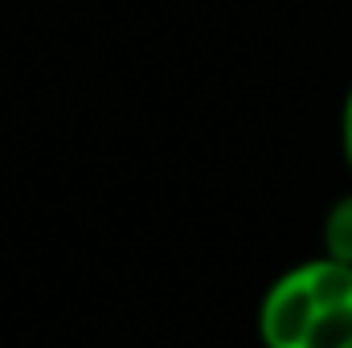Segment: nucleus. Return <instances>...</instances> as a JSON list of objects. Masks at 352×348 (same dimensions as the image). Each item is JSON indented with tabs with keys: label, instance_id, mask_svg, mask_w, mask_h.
Segmentation results:
<instances>
[{
	"label": "nucleus",
	"instance_id": "nucleus-1",
	"mask_svg": "<svg viewBox=\"0 0 352 348\" xmlns=\"http://www.w3.org/2000/svg\"><path fill=\"white\" fill-rule=\"evenodd\" d=\"M324 259L352 266V193L340 197L324 217Z\"/></svg>",
	"mask_w": 352,
	"mask_h": 348
},
{
	"label": "nucleus",
	"instance_id": "nucleus-2",
	"mask_svg": "<svg viewBox=\"0 0 352 348\" xmlns=\"http://www.w3.org/2000/svg\"><path fill=\"white\" fill-rule=\"evenodd\" d=\"M340 140H344V160H349V168H352V90H349V98H344V119H340Z\"/></svg>",
	"mask_w": 352,
	"mask_h": 348
}]
</instances>
